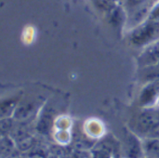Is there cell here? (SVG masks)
Here are the masks:
<instances>
[{
  "label": "cell",
  "mask_w": 159,
  "mask_h": 158,
  "mask_svg": "<svg viewBox=\"0 0 159 158\" xmlns=\"http://www.w3.org/2000/svg\"><path fill=\"white\" fill-rule=\"evenodd\" d=\"M129 38L138 47H145L157 42L159 40V20H146L130 31Z\"/></svg>",
  "instance_id": "1"
},
{
  "label": "cell",
  "mask_w": 159,
  "mask_h": 158,
  "mask_svg": "<svg viewBox=\"0 0 159 158\" xmlns=\"http://www.w3.org/2000/svg\"><path fill=\"white\" fill-rule=\"evenodd\" d=\"M158 122V116L156 113L155 108H147L143 110L136 118V133L143 135L144 138H146Z\"/></svg>",
  "instance_id": "2"
},
{
  "label": "cell",
  "mask_w": 159,
  "mask_h": 158,
  "mask_svg": "<svg viewBox=\"0 0 159 158\" xmlns=\"http://www.w3.org/2000/svg\"><path fill=\"white\" fill-rule=\"evenodd\" d=\"M124 158H143V141L137 134L127 130L123 139Z\"/></svg>",
  "instance_id": "3"
},
{
  "label": "cell",
  "mask_w": 159,
  "mask_h": 158,
  "mask_svg": "<svg viewBox=\"0 0 159 158\" xmlns=\"http://www.w3.org/2000/svg\"><path fill=\"white\" fill-rule=\"evenodd\" d=\"M153 5L152 2H148L146 4H143L130 11H129L128 15H127V26L132 30L135 27H137L138 25L142 24L143 21H145L146 20L149 19L151 10H152Z\"/></svg>",
  "instance_id": "4"
},
{
  "label": "cell",
  "mask_w": 159,
  "mask_h": 158,
  "mask_svg": "<svg viewBox=\"0 0 159 158\" xmlns=\"http://www.w3.org/2000/svg\"><path fill=\"white\" fill-rule=\"evenodd\" d=\"M159 63V40L145 47L144 50L138 57L140 68L148 67Z\"/></svg>",
  "instance_id": "5"
},
{
  "label": "cell",
  "mask_w": 159,
  "mask_h": 158,
  "mask_svg": "<svg viewBox=\"0 0 159 158\" xmlns=\"http://www.w3.org/2000/svg\"><path fill=\"white\" fill-rule=\"evenodd\" d=\"M159 99V80L147 83L140 95V102L143 106H151Z\"/></svg>",
  "instance_id": "6"
},
{
  "label": "cell",
  "mask_w": 159,
  "mask_h": 158,
  "mask_svg": "<svg viewBox=\"0 0 159 158\" xmlns=\"http://www.w3.org/2000/svg\"><path fill=\"white\" fill-rule=\"evenodd\" d=\"M143 158H159L158 138H144L143 140Z\"/></svg>",
  "instance_id": "7"
},
{
  "label": "cell",
  "mask_w": 159,
  "mask_h": 158,
  "mask_svg": "<svg viewBox=\"0 0 159 158\" xmlns=\"http://www.w3.org/2000/svg\"><path fill=\"white\" fill-rule=\"evenodd\" d=\"M141 79L145 83H151L159 80V63L156 65L141 68Z\"/></svg>",
  "instance_id": "8"
},
{
  "label": "cell",
  "mask_w": 159,
  "mask_h": 158,
  "mask_svg": "<svg viewBox=\"0 0 159 158\" xmlns=\"http://www.w3.org/2000/svg\"><path fill=\"white\" fill-rule=\"evenodd\" d=\"M14 142L10 138H7V136H3L2 137V142H1V153L2 156H9L14 148Z\"/></svg>",
  "instance_id": "9"
},
{
  "label": "cell",
  "mask_w": 159,
  "mask_h": 158,
  "mask_svg": "<svg viewBox=\"0 0 159 158\" xmlns=\"http://www.w3.org/2000/svg\"><path fill=\"white\" fill-rule=\"evenodd\" d=\"M14 128V124H13V121L7 117V118H3L2 121H1V133H2V136H6L7 133H10L11 130L13 129Z\"/></svg>",
  "instance_id": "10"
},
{
  "label": "cell",
  "mask_w": 159,
  "mask_h": 158,
  "mask_svg": "<svg viewBox=\"0 0 159 158\" xmlns=\"http://www.w3.org/2000/svg\"><path fill=\"white\" fill-rule=\"evenodd\" d=\"M151 0H125V7L127 11H130L143 4H146L150 2Z\"/></svg>",
  "instance_id": "11"
},
{
  "label": "cell",
  "mask_w": 159,
  "mask_h": 158,
  "mask_svg": "<svg viewBox=\"0 0 159 158\" xmlns=\"http://www.w3.org/2000/svg\"><path fill=\"white\" fill-rule=\"evenodd\" d=\"M149 19L152 20H159V1L152 7Z\"/></svg>",
  "instance_id": "12"
}]
</instances>
